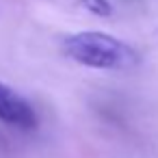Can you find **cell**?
<instances>
[{
	"instance_id": "cell-1",
	"label": "cell",
	"mask_w": 158,
	"mask_h": 158,
	"mask_svg": "<svg viewBox=\"0 0 158 158\" xmlns=\"http://www.w3.org/2000/svg\"><path fill=\"white\" fill-rule=\"evenodd\" d=\"M61 48L69 61L91 69H130L139 63V54L128 44L100 31L67 35Z\"/></svg>"
},
{
	"instance_id": "cell-3",
	"label": "cell",
	"mask_w": 158,
	"mask_h": 158,
	"mask_svg": "<svg viewBox=\"0 0 158 158\" xmlns=\"http://www.w3.org/2000/svg\"><path fill=\"white\" fill-rule=\"evenodd\" d=\"M78 7L85 9L87 13L95 15V18H110L113 15V7L108 0H76Z\"/></svg>"
},
{
	"instance_id": "cell-2",
	"label": "cell",
	"mask_w": 158,
	"mask_h": 158,
	"mask_svg": "<svg viewBox=\"0 0 158 158\" xmlns=\"http://www.w3.org/2000/svg\"><path fill=\"white\" fill-rule=\"evenodd\" d=\"M0 121L20 130L37 128V113L31 106V102L2 80H0Z\"/></svg>"
}]
</instances>
